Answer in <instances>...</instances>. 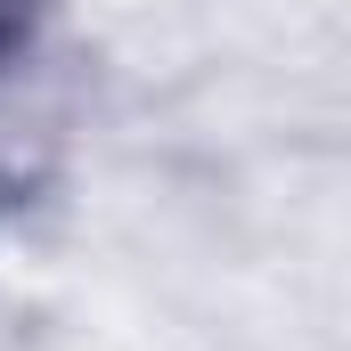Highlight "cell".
Here are the masks:
<instances>
[{"instance_id":"obj_1","label":"cell","mask_w":351,"mask_h":351,"mask_svg":"<svg viewBox=\"0 0 351 351\" xmlns=\"http://www.w3.org/2000/svg\"><path fill=\"white\" fill-rule=\"evenodd\" d=\"M16 41V0H0V49Z\"/></svg>"}]
</instances>
